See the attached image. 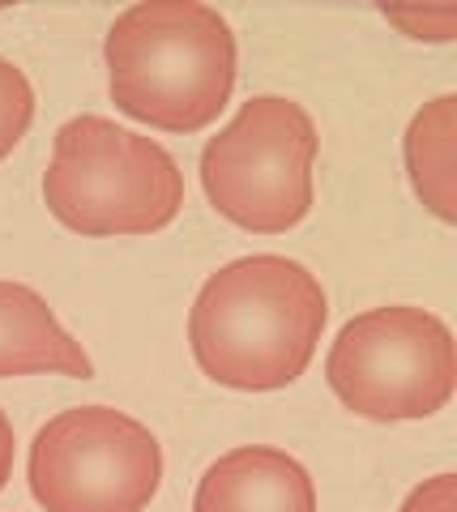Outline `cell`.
<instances>
[{"label": "cell", "mask_w": 457, "mask_h": 512, "mask_svg": "<svg viewBox=\"0 0 457 512\" xmlns=\"http://www.w3.org/2000/svg\"><path fill=\"white\" fill-rule=\"evenodd\" d=\"M193 512H317V487L291 453L244 444L201 474Z\"/></svg>", "instance_id": "7"}, {"label": "cell", "mask_w": 457, "mask_h": 512, "mask_svg": "<svg viewBox=\"0 0 457 512\" xmlns=\"http://www.w3.org/2000/svg\"><path fill=\"white\" fill-rule=\"evenodd\" d=\"M457 99L440 94V99L423 103L415 111L411 128H406V171H411L415 197L428 205L440 222H457Z\"/></svg>", "instance_id": "9"}, {"label": "cell", "mask_w": 457, "mask_h": 512, "mask_svg": "<svg viewBox=\"0 0 457 512\" xmlns=\"http://www.w3.org/2000/svg\"><path fill=\"white\" fill-rule=\"evenodd\" d=\"M13 474V423L5 419V410H0V491H5Z\"/></svg>", "instance_id": "13"}, {"label": "cell", "mask_w": 457, "mask_h": 512, "mask_svg": "<svg viewBox=\"0 0 457 512\" xmlns=\"http://www.w3.org/2000/svg\"><path fill=\"white\" fill-rule=\"evenodd\" d=\"M30 120H35V90L18 64L0 56V158L18 150Z\"/></svg>", "instance_id": "10"}, {"label": "cell", "mask_w": 457, "mask_h": 512, "mask_svg": "<svg viewBox=\"0 0 457 512\" xmlns=\"http://www.w3.org/2000/svg\"><path fill=\"white\" fill-rule=\"evenodd\" d=\"M325 380L346 410L372 423L428 419L453 397V333L423 308H372L338 329Z\"/></svg>", "instance_id": "5"}, {"label": "cell", "mask_w": 457, "mask_h": 512, "mask_svg": "<svg viewBox=\"0 0 457 512\" xmlns=\"http://www.w3.org/2000/svg\"><path fill=\"white\" fill-rule=\"evenodd\" d=\"M30 495L43 512H141L163 483V448L112 406H77L30 444Z\"/></svg>", "instance_id": "6"}, {"label": "cell", "mask_w": 457, "mask_h": 512, "mask_svg": "<svg viewBox=\"0 0 457 512\" xmlns=\"http://www.w3.org/2000/svg\"><path fill=\"white\" fill-rule=\"evenodd\" d=\"M112 103L163 133H197L235 90V35L201 0H141L103 39Z\"/></svg>", "instance_id": "2"}, {"label": "cell", "mask_w": 457, "mask_h": 512, "mask_svg": "<svg viewBox=\"0 0 457 512\" xmlns=\"http://www.w3.org/2000/svg\"><path fill=\"white\" fill-rule=\"evenodd\" d=\"M35 372L90 380L94 363L82 342H73L65 333V325L39 291H30L22 282H0V380Z\"/></svg>", "instance_id": "8"}, {"label": "cell", "mask_w": 457, "mask_h": 512, "mask_svg": "<svg viewBox=\"0 0 457 512\" xmlns=\"http://www.w3.org/2000/svg\"><path fill=\"white\" fill-rule=\"evenodd\" d=\"M398 512H457V478L436 474V478H428V483H419L402 500Z\"/></svg>", "instance_id": "11"}, {"label": "cell", "mask_w": 457, "mask_h": 512, "mask_svg": "<svg viewBox=\"0 0 457 512\" xmlns=\"http://www.w3.org/2000/svg\"><path fill=\"white\" fill-rule=\"evenodd\" d=\"M317 124L295 99L257 94L201 150V188L227 222L257 235L291 231L312 210Z\"/></svg>", "instance_id": "4"}, {"label": "cell", "mask_w": 457, "mask_h": 512, "mask_svg": "<svg viewBox=\"0 0 457 512\" xmlns=\"http://www.w3.org/2000/svg\"><path fill=\"white\" fill-rule=\"evenodd\" d=\"M385 18H389V22H398V26H406V35H411V39H432V35H428V26H432V22L453 35L457 9H428V13H415V9H385Z\"/></svg>", "instance_id": "12"}, {"label": "cell", "mask_w": 457, "mask_h": 512, "mask_svg": "<svg viewBox=\"0 0 457 512\" xmlns=\"http://www.w3.org/2000/svg\"><path fill=\"white\" fill-rule=\"evenodd\" d=\"M43 201L77 235H150L176 222L184 175L154 137L103 116H73L56 128Z\"/></svg>", "instance_id": "3"}, {"label": "cell", "mask_w": 457, "mask_h": 512, "mask_svg": "<svg viewBox=\"0 0 457 512\" xmlns=\"http://www.w3.org/2000/svg\"><path fill=\"white\" fill-rule=\"evenodd\" d=\"M321 282L291 256H244L206 278L188 312V346L210 380L240 393L287 389L325 333Z\"/></svg>", "instance_id": "1"}]
</instances>
